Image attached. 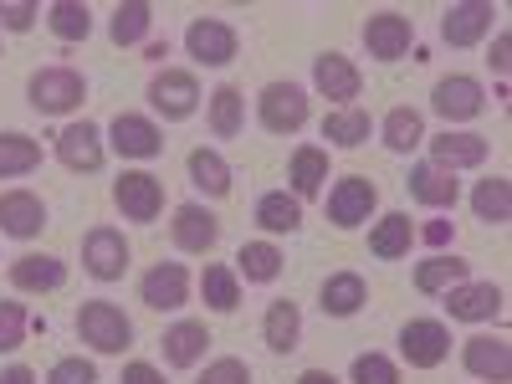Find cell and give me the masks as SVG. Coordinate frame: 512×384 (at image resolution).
I'll use <instances>...</instances> for the list:
<instances>
[{"instance_id": "obj_10", "label": "cell", "mask_w": 512, "mask_h": 384, "mask_svg": "<svg viewBox=\"0 0 512 384\" xmlns=\"http://www.w3.org/2000/svg\"><path fill=\"white\" fill-rule=\"evenodd\" d=\"M364 47H369V57H379V62H400V57L415 47V21L400 16V11H374V16L364 21Z\"/></svg>"}, {"instance_id": "obj_45", "label": "cell", "mask_w": 512, "mask_h": 384, "mask_svg": "<svg viewBox=\"0 0 512 384\" xmlns=\"http://www.w3.org/2000/svg\"><path fill=\"white\" fill-rule=\"evenodd\" d=\"M200 384H251V369L241 359H216V364H205Z\"/></svg>"}, {"instance_id": "obj_33", "label": "cell", "mask_w": 512, "mask_h": 384, "mask_svg": "<svg viewBox=\"0 0 512 384\" xmlns=\"http://www.w3.org/2000/svg\"><path fill=\"white\" fill-rule=\"evenodd\" d=\"M369 134H374V118H369L364 108H333V113L323 118V139H328L333 149H359Z\"/></svg>"}, {"instance_id": "obj_3", "label": "cell", "mask_w": 512, "mask_h": 384, "mask_svg": "<svg viewBox=\"0 0 512 384\" xmlns=\"http://www.w3.org/2000/svg\"><path fill=\"white\" fill-rule=\"evenodd\" d=\"M256 118H262L267 134H297L308 123V93L297 82H267L262 98H256Z\"/></svg>"}, {"instance_id": "obj_43", "label": "cell", "mask_w": 512, "mask_h": 384, "mask_svg": "<svg viewBox=\"0 0 512 384\" xmlns=\"http://www.w3.org/2000/svg\"><path fill=\"white\" fill-rule=\"evenodd\" d=\"M47 384H98V369H93V359L72 354V359H57L47 369Z\"/></svg>"}, {"instance_id": "obj_42", "label": "cell", "mask_w": 512, "mask_h": 384, "mask_svg": "<svg viewBox=\"0 0 512 384\" xmlns=\"http://www.w3.org/2000/svg\"><path fill=\"white\" fill-rule=\"evenodd\" d=\"M349 384H400V369L384 354H359L354 369H349Z\"/></svg>"}, {"instance_id": "obj_14", "label": "cell", "mask_w": 512, "mask_h": 384, "mask_svg": "<svg viewBox=\"0 0 512 384\" xmlns=\"http://www.w3.org/2000/svg\"><path fill=\"white\" fill-rule=\"evenodd\" d=\"M313 88H318L323 98H333L338 108H354V98L364 93V72H359L344 52H323V57L313 62Z\"/></svg>"}, {"instance_id": "obj_8", "label": "cell", "mask_w": 512, "mask_h": 384, "mask_svg": "<svg viewBox=\"0 0 512 384\" xmlns=\"http://www.w3.org/2000/svg\"><path fill=\"white\" fill-rule=\"evenodd\" d=\"M57 159L72 169V175H98L103 159H108V139H103V128L98 123H67L62 134H57Z\"/></svg>"}, {"instance_id": "obj_37", "label": "cell", "mask_w": 512, "mask_h": 384, "mask_svg": "<svg viewBox=\"0 0 512 384\" xmlns=\"http://www.w3.org/2000/svg\"><path fill=\"white\" fill-rule=\"evenodd\" d=\"M472 216L487 221V226H507L512 221V180H502V175L482 180L472 190Z\"/></svg>"}, {"instance_id": "obj_18", "label": "cell", "mask_w": 512, "mask_h": 384, "mask_svg": "<svg viewBox=\"0 0 512 384\" xmlns=\"http://www.w3.org/2000/svg\"><path fill=\"white\" fill-rule=\"evenodd\" d=\"M47 231V205L31 190H6L0 195V236H16V241H31Z\"/></svg>"}, {"instance_id": "obj_22", "label": "cell", "mask_w": 512, "mask_h": 384, "mask_svg": "<svg viewBox=\"0 0 512 384\" xmlns=\"http://www.w3.org/2000/svg\"><path fill=\"white\" fill-rule=\"evenodd\" d=\"M67 282V262L47 251H26L11 262V287L16 292H57Z\"/></svg>"}, {"instance_id": "obj_39", "label": "cell", "mask_w": 512, "mask_h": 384, "mask_svg": "<svg viewBox=\"0 0 512 384\" xmlns=\"http://www.w3.org/2000/svg\"><path fill=\"white\" fill-rule=\"evenodd\" d=\"M47 26L57 41H88L93 31V11L82 6V0H57V6L47 11Z\"/></svg>"}, {"instance_id": "obj_28", "label": "cell", "mask_w": 512, "mask_h": 384, "mask_svg": "<svg viewBox=\"0 0 512 384\" xmlns=\"http://www.w3.org/2000/svg\"><path fill=\"white\" fill-rule=\"evenodd\" d=\"M287 180H292V195H297V200H313V195L323 190V180H328V149H318V144L292 149Z\"/></svg>"}, {"instance_id": "obj_15", "label": "cell", "mask_w": 512, "mask_h": 384, "mask_svg": "<svg viewBox=\"0 0 512 384\" xmlns=\"http://www.w3.org/2000/svg\"><path fill=\"white\" fill-rule=\"evenodd\" d=\"M441 297H446V313L456 323H492L502 313V287L497 282H472V277H466V282H456Z\"/></svg>"}, {"instance_id": "obj_34", "label": "cell", "mask_w": 512, "mask_h": 384, "mask_svg": "<svg viewBox=\"0 0 512 384\" xmlns=\"http://www.w3.org/2000/svg\"><path fill=\"white\" fill-rule=\"evenodd\" d=\"M236 277H246V282H256V287L277 282V277H282V251H277L272 241H246V246L236 251Z\"/></svg>"}, {"instance_id": "obj_35", "label": "cell", "mask_w": 512, "mask_h": 384, "mask_svg": "<svg viewBox=\"0 0 512 384\" xmlns=\"http://www.w3.org/2000/svg\"><path fill=\"white\" fill-rule=\"evenodd\" d=\"M241 123H246V98H241L236 82H221V88L210 93V134H216V139H236Z\"/></svg>"}, {"instance_id": "obj_32", "label": "cell", "mask_w": 512, "mask_h": 384, "mask_svg": "<svg viewBox=\"0 0 512 384\" xmlns=\"http://www.w3.org/2000/svg\"><path fill=\"white\" fill-rule=\"evenodd\" d=\"M466 277H472V262H461V256H431V262L415 267V292L441 297V292H451V287L466 282Z\"/></svg>"}, {"instance_id": "obj_30", "label": "cell", "mask_w": 512, "mask_h": 384, "mask_svg": "<svg viewBox=\"0 0 512 384\" xmlns=\"http://www.w3.org/2000/svg\"><path fill=\"white\" fill-rule=\"evenodd\" d=\"M262 338H267L272 354H292L297 338H303V313H297V303L277 297V303L267 308V318H262Z\"/></svg>"}, {"instance_id": "obj_24", "label": "cell", "mask_w": 512, "mask_h": 384, "mask_svg": "<svg viewBox=\"0 0 512 384\" xmlns=\"http://www.w3.org/2000/svg\"><path fill=\"white\" fill-rule=\"evenodd\" d=\"M405 185H410V195H415L420 205H431V210H451V205L461 200V185H456V175H451V169H441V164H431V159H425V164H415Z\"/></svg>"}, {"instance_id": "obj_49", "label": "cell", "mask_w": 512, "mask_h": 384, "mask_svg": "<svg viewBox=\"0 0 512 384\" xmlns=\"http://www.w3.org/2000/svg\"><path fill=\"white\" fill-rule=\"evenodd\" d=\"M0 384H36V374L26 364H11V369H0Z\"/></svg>"}, {"instance_id": "obj_7", "label": "cell", "mask_w": 512, "mask_h": 384, "mask_svg": "<svg viewBox=\"0 0 512 384\" xmlns=\"http://www.w3.org/2000/svg\"><path fill=\"white\" fill-rule=\"evenodd\" d=\"M400 354L410 369H436L451 359V328L436 323V318H410L400 328Z\"/></svg>"}, {"instance_id": "obj_20", "label": "cell", "mask_w": 512, "mask_h": 384, "mask_svg": "<svg viewBox=\"0 0 512 384\" xmlns=\"http://www.w3.org/2000/svg\"><path fill=\"white\" fill-rule=\"evenodd\" d=\"M431 144V164H441V169H477V164H487V139L482 134H466V128H446V134H436V139H425Z\"/></svg>"}, {"instance_id": "obj_12", "label": "cell", "mask_w": 512, "mask_h": 384, "mask_svg": "<svg viewBox=\"0 0 512 384\" xmlns=\"http://www.w3.org/2000/svg\"><path fill=\"white\" fill-rule=\"evenodd\" d=\"M82 267H88V277H98V282H118L128 272V241H123V231L93 226L88 241H82Z\"/></svg>"}, {"instance_id": "obj_40", "label": "cell", "mask_w": 512, "mask_h": 384, "mask_svg": "<svg viewBox=\"0 0 512 384\" xmlns=\"http://www.w3.org/2000/svg\"><path fill=\"white\" fill-rule=\"evenodd\" d=\"M200 292H205V303L216 308V313H236V303H241V277H236L231 267H205Z\"/></svg>"}, {"instance_id": "obj_17", "label": "cell", "mask_w": 512, "mask_h": 384, "mask_svg": "<svg viewBox=\"0 0 512 384\" xmlns=\"http://www.w3.org/2000/svg\"><path fill=\"white\" fill-rule=\"evenodd\" d=\"M108 144H113L123 159H154V154H164L159 123L144 118V113H118V118L108 123Z\"/></svg>"}, {"instance_id": "obj_13", "label": "cell", "mask_w": 512, "mask_h": 384, "mask_svg": "<svg viewBox=\"0 0 512 384\" xmlns=\"http://www.w3.org/2000/svg\"><path fill=\"white\" fill-rule=\"evenodd\" d=\"M431 108H436L446 123H466V118H477V113L487 108V93H482V82H477V77L451 72V77H441V82H436Z\"/></svg>"}, {"instance_id": "obj_41", "label": "cell", "mask_w": 512, "mask_h": 384, "mask_svg": "<svg viewBox=\"0 0 512 384\" xmlns=\"http://www.w3.org/2000/svg\"><path fill=\"white\" fill-rule=\"evenodd\" d=\"M31 333V318L21 303H0V354H16Z\"/></svg>"}, {"instance_id": "obj_5", "label": "cell", "mask_w": 512, "mask_h": 384, "mask_svg": "<svg viewBox=\"0 0 512 384\" xmlns=\"http://www.w3.org/2000/svg\"><path fill=\"white\" fill-rule=\"evenodd\" d=\"M185 52H190L200 67H226V62H236V52H241V36H236V26H226V21H216V16H200V21L185 26Z\"/></svg>"}, {"instance_id": "obj_36", "label": "cell", "mask_w": 512, "mask_h": 384, "mask_svg": "<svg viewBox=\"0 0 512 384\" xmlns=\"http://www.w3.org/2000/svg\"><path fill=\"white\" fill-rule=\"evenodd\" d=\"M190 185H195L200 195H210V200L231 195V164H226L216 149H195V154H190Z\"/></svg>"}, {"instance_id": "obj_6", "label": "cell", "mask_w": 512, "mask_h": 384, "mask_svg": "<svg viewBox=\"0 0 512 384\" xmlns=\"http://www.w3.org/2000/svg\"><path fill=\"white\" fill-rule=\"evenodd\" d=\"M149 103H154V113L169 118V123L190 118V113L200 108V82H195V72H185V67H164V72H154V82H149Z\"/></svg>"}, {"instance_id": "obj_26", "label": "cell", "mask_w": 512, "mask_h": 384, "mask_svg": "<svg viewBox=\"0 0 512 384\" xmlns=\"http://www.w3.org/2000/svg\"><path fill=\"white\" fill-rule=\"evenodd\" d=\"M149 26H154V6H149V0H118L113 21H108V36H113V47H144Z\"/></svg>"}, {"instance_id": "obj_50", "label": "cell", "mask_w": 512, "mask_h": 384, "mask_svg": "<svg viewBox=\"0 0 512 384\" xmlns=\"http://www.w3.org/2000/svg\"><path fill=\"white\" fill-rule=\"evenodd\" d=\"M297 384H338L328 369H303V374H297Z\"/></svg>"}, {"instance_id": "obj_47", "label": "cell", "mask_w": 512, "mask_h": 384, "mask_svg": "<svg viewBox=\"0 0 512 384\" xmlns=\"http://www.w3.org/2000/svg\"><path fill=\"white\" fill-rule=\"evenodd\" d=\"M451 236H456V226H451V221H431V226L420 231V241H425V246H436V251H441V246H451Z\"/></svg>"}, {"instance_id": "obj_23", "label": "cell", "mask_w": 512, "mask_h": 384, "mask_svg": "<svg viewBox=\"0 0 512 384\" xmlns=\"http://www.w3.org/2000/svg\"><path fill=\"white\" fill-rule=\"evenodd\" d=\"M159 349H164V364H169V369H195V364L205 359V349H210V328L195 323V318H185V323H175V328H164Z\"/></svg>"}, {"instance_id": "obj_25", "label": "cell", "mask_w": 512, "mask_h": 384, "mask_svg": "<svg viewBox=\"0 0 512 384\" xmlns=\"http://www.w3.org/2000/svg\"><path fill=\"white\" fill-rule=\"evenodd\" d=\"M256 226H262L267 236H292V231H303V200L287 195V190H267L262 200H256Z\"/></svg>"}, {"instance_id": "obj_38", "label": "cell", "mask_w": 512, "mask_h": 384, "mask_svg": "<svg viewBox=\"0 0 512 384\" xmlns=\"http://www.w3.org/2000/svg\"><path fill=\"white\" fill-rule=\"evenodd\" d=\"M41 169V144L26 134H0V180H21Z\"/></svg>"}, {"instance_id": "obj_1", "label": "cell", "mask_w": 512, "mask_h": 384, "mask_svg": "<svg viewBox=\"0 0 512 384\" xmlns=\"http://www.w3.org/2000/svg\"><path fill=\"white\" fill-rule=\"evenodd\" d=\"M77 338H82L93 354H123L128 344H134V323H128V313H123L118 303H108V297H93V303L77 308Z\"/></svg>"}, {"instance_id": "obj_16", "label": "cell", "mask_w": 512, "mask_h": 384, "mask_svg": "<svg viewBox=\"0 0 512 384\" xmlns=\"http://www.w3.org/2000/svg\"><path fill=\"white\" fill-rule=\"evenodd\" d=\"M461 364L472 379H487V384H507L512 379V344L507 338H492V333H477L461 344Z\"/></svg>"}, {"instance_id": "obj_27", "label": "cell", "mask_w": 512, "mask_h": 384, "mask_svg": "<svg viewBox=\"0 0 512 384\" xmlns=\"http://www.w3.org/2000/svg\"><path fill=\"white\" fill-rule=\"evenodd\" d=\"M415 246V226L405 210H390V216H379L374 231H369V251L379 256V262H400V256Z\"/></svg>"}, {"instance_id": "obj_21", "label": "cell", "mask_w": 512, "mask_h": 384, "mask_svg": "<svg viewBox=\"0 0 512 384\" xmlns=\"http://www.w3.org/2000/svg\"><path fill=\"white\" fill-rule=\"evenodd\" d=\"M169 236H175V246H180V251L205 256L210 246L221 241V221L210 216L205 205H180V210H175V221H169Z\"/></svg>"}, {"instance_id": "obj_19", "label": "cell", "mask_w": 512, "mask_h": 384, "mask_svg": "<svg viewBox=\"0 0 512 384\" xmlns=\"http://www.w3.org/2000/svg\"><path fill=\"white\" fill-rule=\"evenodd\" d=\"M492 6L487 0H456V6H446L441 16V36L451 41V47H477V41L492 31Z\"/></svg>"}, {"instance_id": "obj_46", "label": "cell", "mask_w": 512, "mask_h": 384, "mask_svg": "<svg viewBox=\"0 0 512 384\" xmlns=\"http://www.w3.org/2000/svg\"><path fill=\"white\" fill-rule=\"evenodd\" d=\"M487 62H492V72H507V67H512V31H497Z\"/></svg>"}, {"instance_id": "obj_2", "label": "cell", "mask_w": 512, "mask_h": 384, "mask_svg": "<svg viewBox=\"0 0 512 384\" xmlns=\"http://www.w3.org/2000/svg\"><path fill=\"white\" fill-rule=\"evenodd\" d=\"M26 98H31L36 113L67 118V113H77L82 103H88V82H82V72H72V67H41L26 82Z\"/></svg>"}, {"instance_id": "obj_31", "label": "cell", "mask_w": 512, "mask_h": 384, "mask_svg": "<svg viewBox=\"0 0 512 384\" xmlns=\"http://www.w3.org/2000/svg\"><path fill=\"white\" fill-rule=\"evenodd\" d=\"M379 139H384V149H390V154H410V149L425 144V118L415 108H390V113H384V123H379Z\"/></svg>"}, {"instance_id": "obj_44", "label": "cell", "mask_w": 512, "mask_h": 384, "mask_svg": "<svg viewBox=\"0 0 512 384\" xmlns=\"http://www.w3.org/2000/svg\"><path fill=\"white\" fill-rule=\"evenodd\" d=\"M36 16H41L36 0H0V26L6 31H31Z\"/></svg>"}, {"instance_id": "obj_48", "label": "cell", "mask_w": 512, "mask_h": 384, "mask_svg": "<svg viewBox=\"0 0 512 384\" xmlns=\"http://www.w3.org/2000/svg\"><path fill=\"white\" fill-rule=\"evenodd\" d=\"M118 384H164V374H159L154 364H128Z\"/></svg>"}, {"instance_id": "obj_9", "label": "cell", "mask_w": 512, "mask_h": 384, "mask_svg": "<svg viewBox=\"0 0 512 384\" xmlns=\"http://www.w3.org/2000/svg\"><path fill=\"white\" fill-rule=\"evenodd\" d=\"M374 205H379L374 180L349 175V180H338V185L328 190V221H333L338 231H354V226H364V221L374 216Z\"/></svg>"}, {"instance_id": "obj_51", "label": "cell", "mask_w": 512, "mask_h": 384, "mask_svg": "<svg viewBox=\"0 0 512 384\" xmlns=\"http://www.w3.org/2000/svg\"><path fill=\"white\" fill-rule=\"evenodd\" d=\"M144 52H149V62H164V57H169V47H164V41H149Z\"/></svg>"}, {"instance_id": "obj_29", "label": "cell", "mask_w": 512, "mask_h": 384, "mask_svg": "<svg viewBox=\"0 0 512 384\" xmlns=\"http://www.w3.org/2000/svg\"><path fill=\"white\" fill-rule=\"evenodd\" d=\"M318 297H323V313H328V318H354V313L369 303V287H364L359 272H333Z\"/></svg>"}, {"instance_id": "obj_4", "label": "cell", "mask_w": 512, "mask_h": 384, "mask_svg": "<svg viewBox=\"0 0 512 384\" xmlns=\"http://www.w3.org/2000/svg\"><path fill=\"white\" fill-rule=\"evenodd\" d=\"M113 205L123 210V221H159L164 210V185L149 175V169H123L113 180Z\"/></svg>"}, {"instance_id": "obj_11", "label": "cell", "mask_w": 512, "mask_h": 384, "mask_svg": "<svg viewBox=\"0 0 512 384\" xmlns=\"http://www.w3.org/2000/svg\"><path fill=\"white\" fill-rule=\"evenodd\" d=\"M139 297H144V308L154 313H175L190 303V272L180 262H159L139 277Z\"/></svg>"}]
</instances>
